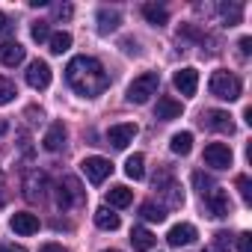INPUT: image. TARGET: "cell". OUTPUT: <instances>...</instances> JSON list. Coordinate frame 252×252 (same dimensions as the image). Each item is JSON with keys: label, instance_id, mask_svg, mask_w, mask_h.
I'll use <instances>...</instances> for the list:
<instances>
[{"label": "cell", "instance_id": "cell-1", "mask_svg": "<svg viewBox=\"0 0 252 252\" xmlns=\"http://www.w3.org/2000/svg\"><path fill=\"white\" fill-rule=\"evenodd\" d=\"M65 80L83 98H95V95H101L110 86V74L104 71V65L95 57H86V54L83 57H74L65 65Z\"/></svg>", "mask_w": 252, "mask_h": 252}, {"label": "cell", "instance_id": "cell-2", "mask_svg": "<svg viewBox=\"0 0 252 252\" xmlns=\"http://www.w3.org/2000/svg\"><path fill=\"white\" fill-rule=\"evenodd\" d=\"M208 86H211V95H217L222 101H237L240 98V80L231 71H214Z\"/></svg>", "mask_w": 252, "mask_h": 252}, {"label": "cell", "instance_id": "cell-3", "mask_svg": "<svg viewBox=\"0 0 252 252\" xmlns=\"http://www.w3.org/2000/svg\"><path fill=\"white\" fill-rule=\"evenodd\" d=\"M158 86H160L158 71H146V74L134 77V83L128 86V101H131V104H146V101L158 92Z\"/></svg>", "mask_w": 252, "mask_h": 252}, {"label": "cell", "instance_id": "cell-4", "mask_svg": "<svg viewBox=\"0 0 252 252\" xmlns=\"http://www.w3.org/2000/svg\"><path fill=\"white\" fill-rule=\"evenodd\" d=\"M83 199V190H80V181L77 178H71V175H65L63 181H60V187H57V205L63 208V211H68L71 205H77Z\"/></svg>", "mask_w": 252, "mask_h": 252}, {"label": "cell", "instance_id": "cell-5", "mask_svg": "<svg viewBox=\"0 0 252 252\" xmlns=\"http://www.w3.org/2000/svg\"><path fill=\"white\" fill-rule=\"evenodd\" d=\"M80 169H83V175H86L92 184H101V181H107V175L113 172V163H110L107 158L92 155V158H86V160L80 163Z\"/></svg>", "mask_w": 252, "mask_h": 252}, {"label": "cell", "instance_id": "cell-6", "mask_svg": "<svg viewBox=\"0 0 252 252\" xmlns=\"http://www.w3.org/2000/svg\"><path fill=\"white\" fill-rule=\"evenodd\" d=\"M137 125L134 122H125V125H113V128L107 131V143H113V149H128L137 137Z\"/></svg>", "mask_w": 252, "mask_h": 252}, {"label": "cell", "instance_id": "cell-7", "mask_svg": "<svg viewBox=\"0 0 252 252\" xmlns=\"http://www.w3.org/2000/svg\"><path fill=\"white\" fill-rule=\"evenodd\" d=\"M205 163L214 169H228L231 166V149L225 143H211L205 146Z\"/></svg>", "mask_w": 252, "mask_h": 252}, {"label": "cell", "instance_id": "cell-8", "mask_svg": "<svg viewBox=\"0 0 252 252\" xmlns=\"http://www.w3.org/2000/svg\"><path fill=\"white\" fill-rule=\"evenodd\" d=\"M205 199V208L211 211V217H228L231 214V202H228V193L222 190V187H214L208 196H202Z\"/></svg>", "mask_w": 252, "mask_h": 252}, {"label": "cell", "instance_id": "cell-9", "mask_svg": "<svg viewBox=\"0 0 252 252\" xmlns=\"http://www.w3.org/2000/svg\"><path fill=\"white\" fill-rule=\"evenodd\" d=\"M27 83L33 89H48L51 86V65L45 60H33L27 65Z\"/></svg>", "mask_w": 252, "mask_h": 252}, {"label": "cell", "instance_id": "cell-10", "mask_svg": "<svg viewBox=\"0 0 252 252\" xmlns=\"http://www.w3.org/2000/svg\"><path fill=\"white\" fill-rule=\"evenodd\" d=\"M172 83H175V89L181 92V95H196V89H199V71L196 68H178L175 71V77H172Z\"/></svg>", "mask_w": 252, "mask_h": 252}, {"label": "cell", "instance_id": "cell-11", "mask_svg": "<svg viewBox=\"0 0 252 252\" xmlns=\"http://www.w3.org/2000/svg\"><path fill=\"white\" fill-rule=\"evenodd\" d=\"M202 122L208 125L211 131H220V134H234V122H231V116H228V113H222V110H208V113L202 116Z\"/></svg>", "mask_w": 252, "mask_h": 252}, {"label": "cell", "instance_id": "cell-12", "mask_svg": "<svg viewBox=\"0 0 252 252\" xmlns=\"http://www.w3.org/2000/svg\"><path fill=\"white\" fill-rule=\"evenodd\" d=\"M9 225H12L15 234H36L39 231V217L30 214V211H21V214H12Z\"/></svg>", "mask_w": 252, "mask_h": 252}, {"label": "cell", "instance_id": "cell-13", "mask_svg": "<svg viewBox=\"0 0 252 252\" xmlns=\"http://www.w3.org/2000/svg\"><path fill=\"white\" fill-rule=\"evenodd\" d=\"M181 101H175V98H169V95H163V98H158V107H155V119H160V122H172V119H178L181 116Z\"/></svg>", "mask_w": 252, "mask_h": 252}, {"label": "cell", "instance_id": "cell-14", "mask_svg": "<svg viewBox=\"0 0 252 252\" xmlns=\"http://www.w3.org/2000/svg\"><path fill=\"white\" fill-rule=\"evenodd\" d=\"M45 187H48V175L45 172H30L27 175V181H24V190H27V199H45Z\"/></svg>", "mask_w": 252, "mask_h": 252}, {"label": "cell", "instance_id": "cell-15", "mask_svg": "<svg viewBox=\"0 0 252 252\" xmlns=\"http://www.w3.org/2000/svg\"><path fill=\"white\" fill-rule=\"evenodd\" d=\"M166 240H169L172 246H187V243H193V240H196V228H193L190 222H178V225H172V228H169Z\"/></svg>", "mask_w": 252, "mask_h": 252}, {"label": "cell", "instance_id": "cell-16", "mask_svg": "<svg viewBox=\"0 0 252 252\" xmlns=\"http://www.w3.org/2000/svg\"><path fill=\"white\" fill-rule=\"evenodd\" d=\"M0 63H3L6 68H15L24 63V45L18 42H6V45H0Z\"/></svg>", "mask_w": 252, "mask_h": 252}, {"label": "cell", "instance_id": "cell-17", "mask_svg": "<svg viewBox=\"0 0 252 252\" xmlns=\"http://www.w3.org/2000/svg\"><path fill=\"white\" fill-rule=\"evenodd\" d=\"M42 146H45L48 152H60V149L65 146V128H63V122H54V125H51L48 134L42 137Z\"/></svg>", "mask_w": 252, "mask_h": 252}, {"label": "cell", "instance_id": "cell-18", "mask_svg": "<svg viewBox=\"0 0 252 252\" xmlns=\"http://www.w3.org/2000/svg\"><path fill=\"white\" fill-rule=\"evenodd\" d=\"M107 202H110L113 208H128V205L134 202V193L125 187V184H116V187L107 190Z\"/></svg>", "mask_w": 252, "mask_h": 252}, {"label": "cell", "instance_id": "cell-19", "mask_svg": "<svg viewBox=\"0 0 252 252\" xmlns=\"http://www.w3.org/2000/svg\"><path fill=\"white\" fill-rule=\"evenodd\" d=\"M119 27V12L116 9H98V33L107 36Z\"/></svg>", "mask_w": 252, "mask_h": 252}, {"label": "cell", "instance_id": "cell-20", "mask_svg": "<svg viewBox=\"0 0 252 252\" xmlns=\"http://www.w3.org/2000/svg\"><path fill=\"white\" fill-rule=\"evenodd\" d=\"M131 243H134V249H140V252H149V249L158 243V237H155L149 228H134V231H131Z\"/></svg>", "mask_w": 252, "mask_h": 252}, {"label": "cell", "instance_id": "cell-21", "mask_svg": "<svg viewBox=\"0 0 252 252\" xmlns=\"http://www.w3.org/2000/svg\"><path fill=\"white\" fill-rule=\"evenodd\" d=\"M125 175L134 178V181L146 178V158L143 155H131L128 160H125Z\"/></svg>", "mask_w": 252, "mask_h": 252}, {"label": "cell", "instance_id": "cell-22", "mask_svg": "<svg viewBox=\"0 0 252 252\" xmlns=\"http://www.w3.org/2000/svg\"><path fill=\"white\" fill-rule=\"evenodd\" d=\"M169 149L175 152V155H190V149H193V134L190 131H181V134H172V140H169Z\"/></svg>", "mask_w": 252, "mask_h": 252}, {"label": "cell", "instance_id": "cell-23", "mask_svg": "<svg viewBox=\"0 0 252 252\" xmlns=\"http://www.w3.org/2000/svg\"><path fill=\"white\" fill-rule=\"evenodd\" d=\"M95 225L104 231H116L119 228V214H113L110 208H98L95 211Z\"/></svg>", "mask_w": 252, "mask_h": 252}, {"label": "cell", "instance_id": "cell-24", "mask_svg": "<svg viewBox=\"0 0 252 252\" xmlns=\"http://www.w3.org/2000/svg\"><path fill=\"white\" fill-rule=\"evenodd\" d=\"M143 15H146V21H149V24H155V27H160V24H166V21H169L166 9H163V6H158V3H146V6H143Z\"/></svg>", "mask_w": 252, "mask_h": 252}, {"label": "cell", "instance_id": "cell-25", "mask_svg": "<svg viewBox=\"0 0 252 252\" xmlns=\"http://www.w3.org/2000/svg\"><path fill=\"white\" fill-rule=\"evenodd\" d=\"M48 45H51V54H65L68 48H71V33H51V39H48Z\"/></svg>", "mask_w": 252, "mask_h": 252}, {"label": "cell", "instance_id": "cell-26", "mask_svg": "<svg viewBox=\"0 0 252 252\" xmlns=\"http://www.w3.org/2000/svg\"><path fill=\"white\" fill-rule=\"evenodd\" d=\"M140 217L149 220V222H163V220H166V211H163L160 205H155V202H146V205L140 208Z\"/></svg>", "mask_w": 252, "mask_h": 252}, {"label": "cell", "instance_id": "cell-27", "mask_svg": "<svg viewBox=\"0 0 252 252\" xmlns=\"http://www.w3.org/2000/svg\"><path fill=\"white\" fill-rule=\"evenodd\" d=\"M220 12H222V18H225V24L231 27V24H240V15H243V6H240V3H222V6H220Z\"/></svg>", "mask_w": 252, "mask_h": 252}, {"label": "cell", "instance_id": "cell-28", "mask_svg": "<svg viewBox=\"0 0 252 252\" xmlns=\"http://www.w3.org/2000/svg\"><path fill=\"white\" fill-rule=\"evenodd\" d=\"M15 95H18L15 83H12L9 77H0V107H3V104H9V101H15Z\"/></svg>", "mask_w": 252, "mask_h": 252}, {"label": "cell", "instance_id": "cell-29", "mask_svg": "<svg viewBox=\"0 0 252 252\" xmlns=\"http://www.w3.org/2000/svg\"><path fill=\"white\" fill-rule=\"evenodd\" d=\"M30 36H33L36 42H48V39H51V27H48V21H33Z\"/></svg>", "mask_w": 252, "mask_h": 252}, {"label": "cell", "instance_id": "cell-30", "mask_svg": "<svg viewBox=\"0 0 252 252\" xmlns=\"http://www.w3.org/2000/svg\"><path fill=\"white\" fill-rule=\"evenodd\" d=\"M193 184L199 187V193H202V196H208V193H211V190L217 187V184H214V181H211V178H208L205 172H193Z\"/></svg>", "mask_w": 252, "mask_h": 252}, {"label": "cell", "instance_id": "cell-31", "mask_svg": "<svg viewBox=\"0 0 252 252\" xmlns=\"http://www.w3.org/2000/svg\"><path fill=\"white\" fill-rule=\"evenodd\" d=\"M237 190H240L243 205H252V181H249L246 175H240V178H237Z\"/></svg>", "mask_w": 252, "mask_h": 252}, {"label": "cell", "instance_id": "cell-32", "mask_svg": "<svg viewBox=\"0 0 252 252\" xmlns=\"http://www.w3.org/2000/svg\"><path fill=\"white\" fill-rule=\"evenodd\" d=\"M214 246H217V252H228L231 249V234L228 231H217L214 234Z\"/></svg>", "mask_w": 252, "mask_h": 252}, {"label": "cell", "instance_id": "cell-33", "mask_svg": "<svg viewBox=\"0 0 252 252\" xmlns=\"http://www.w3.org/2000/svg\"><path fill=\"white\" fill-rule=\"evenodd\" d=\"M237 252H252V234L249 231L237 234Z\"/></svg>", "mask_w": 252, "mask_h": 252}, {"label": "cell", "instance_id": "cell-34", "mask_svg": "<svg viewBox=\"0 0 252 252\" xmlns=\"http://www.w3.org/2000/svg\"><path fill=\"white\" fill-rule=\"evenodd\" d=\"M54 15H57L60 21H68V18L74 15V9H71L68 3H60V6H54Z\"/></svg>", "mask_w": 252, "mask_h": 252}, {"label": "cell", "instance_id": "cell-35", "mask_svg": "<svg viewBox=\"0 0 252 252\" xmlns=\"http://www.w3.org/2000/svg\"><path fill=\"white\" fill-rule=\"evenodd\" d=\"M237 48H240V54H243V57H246V54H249V51H252V39H249V36H243V39H240V45H237Z\"/></svg>", "mask_w": 252, "mask_h": 252}, {"label": "cell", "instance_id": "cell-36", "mask_svg": "<svg viewBox=\"0 0 252 252\" xmlns=\"http://www.w3.org/2000/svg\"><path fill=\"white\" fill-rule=\"evenodd\" d=\"M12 30V24H9V18L3 15V12H0V36H3V33H9Z\"/></svg>", "mask_w": 252, "mask_h": 252}, {"label": "cell", "instance_id": "cell-37", "mask_svg": "<svg viewBox=\"0 0 252 252\" xmlns=\"http://www.w3.org/2000/svg\"><path fill=\"white\" fill-rule=\"evenodd\" d=\"M39 252H68V249H63L60 243H45V246H42Z\"/></svg>", "mask_w": 252, "mask_h": 252}, {"label": "cell", "instance_id": "cell-38", "mask_svg": "<svg viewBox=\"0 0 252 252\" xmlns=\"http://www.w3.org/2000/svg\"><path fill=\"white\" fill-rule=\"evenodd\" d=\"M122 48L128 54H137V42H131V39H122Z\"/></svg>", "mask_w": 252, "mask_h": 252}, {"label": "cell", "instance_id": "cell-39", "mask_svg": "<svg viewBox=\"0 0 252 252\" xmlns=\"http://www.w3.org/2000/svg\"><path fill=\"white\" fill-rule=\"evenodd\" d=\"M0 252H27L24 246H15V243H6V246H0Z\"/></svg>", "mask_w": 252, "mask_h": 252}, {"label": "cell", "instance_id": "cell-40", "mask_svg": "<svg viewBox=\"0 0 252 252\" xmlns=\"http://www.w3.org/2000/svg\"><path fill=\"white\" fill-rule=\"evenodd\" d=\"M6 131H9V125H6V122H0V137H3Z\"/></svg>", "mask_w": 252, "mask_h": 252}, {"label": "cell", "instance_id": "cell-41", "mask_svg": "<svg viewBox=\"0 0 252 252\" xmlns=\"http://www.w3.org/2000/svg\"><path fill=\"white\" fill-rule=\"evenodd\" d=\"M104 252H119V249H104Z\"/></svg>", "mask_w": 252, "mask_h": 252}]
</instances>
